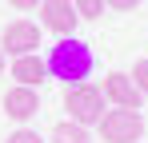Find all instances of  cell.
<instances>
[{
    "mask_svg": "<svg viewBox=\"0 0 148 143\" xmlns=\"http://www.w3.org/2000/svg\"><path fill=\"white\" fill-rule=\"evenodd\" d=\"M100 92H104V99H108L112 107L140 111V103H144V95L136 92V84H132V76H128V72H108V76H104V84H100Z\"/></svg>",
    "mask_w": 148,
    "mask_h": 143,
    "instance_id": "8992f818",
    "label": "cell"
},
{
    "mask_svg": "<svg viewBox=\"0 0 148 143\" xmlns=\"http://www.w3.org/2000/svg\"><path fill=\"white\" fill-rule=\"evenodd\" d=\"M64 111H68V119H76V123H84V127H96L100 115L108 111V99H104V92H100V84H72L68 92H64Z\"/></svg>",
    "mask_w": 148,
    "mask_h": 143,
    "instance_id": "7a4b0ae2",
    "label": "cell"
},
{
    "mask_svg": "<svg viewBox=\"0 0 148 143\" xmlns=\"http://www.w3.org/2000/svg\"><path fill=\"white\" fill-rule=\"evenodd\" d=\"M128 76H132V84H136V92H140V95H148V60H136Z\"/></svg>",
    "mask_w": 148,
    "mask_h": 143,
    "instance_id": "8fae6325",
    "label": "cell"
},
{
    "mask_svg": "<svg viewBox=\"0 0 148 143\" xmlns=\"http://www.w3.org/2000/svg\"><path fill=\"white\" fill-rule=\"evenodd\" d=\"M4 143H44V135H36V131H28V127H20V131H12Z\"/></svg>",
    "mask_w": 148,
    "mask_h": 143,
    "instance_id": "7c38bea8",
    "label": "cell"
},
{
    "mask_svg": "<svg viewBox=\"0 0 148 143\" xmlns=\"http://www.w3.org/2000/svg\"><path fill=\"white\" fill-rule=\"evenodd\" d=\"M140 0H108V8H116V12H132Z\"/></svg>",
    "mask_w": 148,
    "mask_h": 143,
    "instance_id": "4fadbf2b",
    "label": "cell"
},
{
    "mask_svg": "<svg viewBox=\"0 0 148 143\" xmlns=\"http://www.w3.org/2000/svg\"><path fill=\"white\" fill-rule=\"evenodd\" d=\"M36 111H40V95H36V88L12 84V88L4 92V115H8V119L24 123V119H32Z\"/></svg>",
    "mask_w": 148,
    "mask_h": 143,
    "instance_id": "52a82bcc",
    "label": "cell"
},
{
    "mask_svg": "<svg viewBox=\"0 0 148 143\" xmlns=\"http://www.w3.org/2000/svg\"><path fill=\"white\" fill-rule=\"evenodd\" d=\"M80 16H76L72 0H40V28L52 36H72Z\"/></svg>",
    "mask_w": 148,
    "mask_h": 143,
    "instance_id": "5b68a950",
    "label": "cell"
},
{
    "mask_svg": "<svg viewBox=\"0 0 148 143\" xmlns=\"http://www.w3.org/2000/svg\"><path fill=\"white\" fill-rule=\"evenodd\" d=\"M4 72H8V56L0 52V76H4Z\"/></svg>",
    "mask_w": 148,
    "mask_h": 143,
    "instance_id": "9a60e30c",
    "label": "cell"
},
{
    "mask_svg": "<svg viewBox=\"0 0 148 143\" xmlns=\"http://www.w3.org/2000/svg\"><path fill=\"white\" fill-rule=\"evenodd\" d=\"M48 76L56 80H64L68 88L72 84H84L88 76H92V48L84 44V40H72V36H60L48 52Z\"/></svg>",
    "mask_w": 148,
    "mask_h": 143,
    "instance_id": "6da1fadb",
    "label": "cell"
},
{
    "mask_svg": "<svg viewBox=\"0 0 148 143\" xmlns=\"http://www.w3.org/2000/svg\"><path fill=\"white\" fill-rule=\"evenodd\" d=\"M16 12H32V8H40V0H8Z\"/></svg>",
    "mask_w": 148,
    "mask_h": 143,
    "instance_id": "5bb4252c",
    "label": "cell"
},
{
    "mask_svg": "<svg viewBox=\"0 0 148 143\" xmlns=\"http://www.w3.org/2000/svg\"><path fill=\"white\" fill-rule=\"evenodd\" d=\"M40 40H44V28L36 20H28V16H20V20L4 24V32H0V52H4V56H28V52L40 48Z\"/></svg>",
    "mask_w": 148,
    "mask_h": 143,
    "instance_id": "277c9868",
    "label": "cell"
},
{
    "mask_svg": "<svg viewBox=\"0 0 148 143\" xmlns=\"http://www.w3.org/2000/svg\"><path fill=\"white\" fill-rule=\"evenodd\" d=\"M96 131L104 143H136L144 135V119H140V111H128V107H108L100 115Z\"/></svg>",
    "mask_w": 148,
    "mask_h": 143,
    "instance_id": "3957f363",
    "label": "cell"
},
{
    "mask_svg": "<svg viewBox=\"0 0 148 143\" xmlns=\"http://www.w3.org/2000/svg\"><path fill=\"white\" fill-rule=\"evenodd\" d=\"M52 143H92V131L76 119H60L52 127Z\"/></svg>",
    "mask_w": 148,
    "mask_h": 143,
    "instance_id": "9c48e42d",
    "label": "cell"
},
{
    "mask_svg": "<svg viewBox=\"0 0 148 143\" xmlns=\"http://www.w3.org/2000/svg\"><path fill=\"white\" fill-rule=\"evenodd\" d=\"M72 8H76L80 20H100L108 12V0H72Z\"/></svg>",
    "mask_w": 148,
    "mask_h": 143,
    "instance_id": "30bf717a",
    "label": "cell"
},
{
    "mask_svg": "<svg viewBox=\"0 0 148 143\" xmlns=\"http://www.w3.org/2000/svg\"><path fill=\"white\" fill-rule=\"evenodd\" d=\"M8 76H12L16 84H24V88H40V84L48 80V64H44L36 52H28V56H12Z\"/></svg>",
    "mask_w": 148,
    "mask_h": 143,
    "instance_id": "ba28073f",
    "label": "cell"
}]
</instances>
